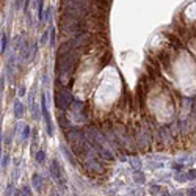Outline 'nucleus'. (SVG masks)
Masks as SVG:
<instances>
[{
  "mask_svg": "<svg viewBox=\"0 0 196 196\" xmlns=\"http://www.w3.org/2000/svg\"><path fill=\"white\" fill-rule=\"evenodd\" d=\"M44 157H46V154L41 151V152H38V154H36V160H38L39 163H43V162H44Z\"/></svg>",
  "mask_w": 196,
  "mask_h": 196,
  "instance_id": "4",
  "label": "nucleus"
},
{
  "mask_svg": "<svg viewBox=\"0 0 196 196\" xmlns=\"http://www.w3.org/2000/svg\"><path fill=\"white\" fill-rule=\"evenodd\" d=\"M50 169H52V176H54L57 180L63 182V177H61V169H60V166H58V162H57V160H54V162H52Z\"/></svg>",
  "mask_w": 196,
  "mask_h": 196,
  "instance_id": "1",
  "label": "nucleus"
},
{
  "mask_svg": "<svg viewBox=\"0 0 196 196\" xmlns=\"http://www.w3.org/2000/svg\"><path fill=\"white\" fill-rule=\"evenodd\" d=\"M194 177H196V171H194V169H191V171L187 173V179H194Z\"/></svg>",
  "mask_w": 196,
  "mask_h": 196,
  "instance_id": "5",
  "label": "nucleus"
},
{
  "mask_svg": "<svg viewBox=\"0 0 196 196\" xmlns=\"http://www.w3.org/2000/svg\"><path fill=\"white\" fill-rule=\"evenodd\" d=\"M33 182H35V184H33L35 188H36V190H41V182H39V176H38V174L33 176Z\"/></svg>",
  "mask_w": 196,
  "mask_h": 196,
  "instance_id": "2",
  "label": "nucleus"
},
{
  "mask_svg": "<svg viewBox=\"0 0 196 196\" xmlns=\"http://www.w3.org/2000/svg\"><path fill=\"white\" fill-rule=\"evenodd\" d=\"M22 196H30V190H28V187H24V188H22Z\"/></svg>",
  "mask_w": 196,
  "mask_h": 196,
  "instance_id": "6",
  "label": "nucleus"
},
{
  "mask_svg": "<svg viewBox=\"0 0 196 196\" xmlns=\"http://www.w3.org/2000/svg\"><path fill=\"white\" fill-rule=\"evenodd\" d=\"M160 190H162V187H160V185H152V187L149 188V191H151L152 194H157V193H159Z\"/></svg>",
  "mask_w": 196,
  "mask_h": 196,
  "instance_id": "3",
  "label": "nucleus"
}]
</instances>
